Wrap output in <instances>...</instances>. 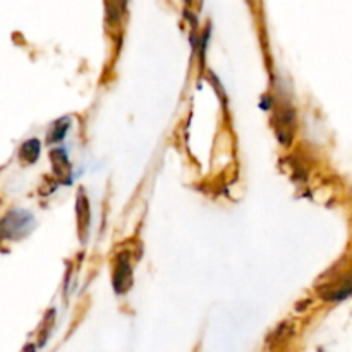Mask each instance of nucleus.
<instances>
[{
    "label": "nucleus",
    "mask_w": 352,
    "mask_h": 352,
    "mask_svg": "<svg viewBox=\"0 0 352 352\" xmlns=\"http://www.w3.org/2000/svg\"><path fill=\"white\" fill-rule=\"evenodd\" d=\"M34 229V217L24 210H10L2 220V234L6 239L17 241Z\"/></svg>",
    "instance_id": "1"
},
{
    "label": "nucleus",
    "mask_w": 352,
    "mask_h": 352,
    "mask_svg": "<svg viewBox=\"0 0 352 352\" xmlns=\"http://www.w3.org/2000/svg\"><path fill=\"white\" fill-rule=\"evenodd\" d=\"M275 131H277V138L282 144H289L292 141V134H294L296 126V116L294 110L291 107L284 105L277 110V116L274 119Z\"/></svg>",
    "instance_id": "3"
},
{
    "label": "nucleus",
    "mask_w": 352,
    "mask_h": 352,
    "mask_svg": "<svg viewBox=\"0 0 352 352\" xmlns=\"http://www.w3.org/2000/svg\"><path fill=\"white\" fill-rule=\"evenodd\" d=\"M113 291L117 294H126L133 287V268H131L129 253H120L116 260V268H113L112 277Z\"/></svg>",
    "instance_id": "2"
},
{
    "label": "nucleus",
    "mask_w": 352,
    "mask_h": 352,
    "mask_svg": "<svg viewBox=\"0 0 352 352\" xmlns=\"http://www.w3.org/2000/svg\"><path fill=\"white\" fill-rule=\"evenodd\" d=\"M89 223H91V212H89V203L85 192L78 195V227H79V237L85 243L88 239Z\"/></svg>",
    "instance_id": "6"
},
{
    "label": "nucleus",
    "mask_w": 352,
    "mask_h": 352,
    "mask_svg": "<svg viewBox=\"0 0 352 352\" xmlns=\"http://www.w3.org/2000/svg\"><path fill=\"white\" fill-rule=\"evenodd\" d=\"M52 164H54V172L57 179H60L62 184H69L71 182V164H69L67 153L64 148H55L50 153Z\"/></svg>",
    "instance_id": "5"
},
{
    "label": "nucleus",
    "mask_w": 352,
    "mask_h": 352,
    "mask_svg": "<svg viewBox=\"0 0 352 352\" xmlns=\"http://www.w3.org/2000/svg\"><path fill=\"white\" fill-rule=\"evenodd\" d=\"M292 332H294V330H292V325H289V323H282L278 329H275V332L272 333L270 339H268V351H270L272 347L275 349V347H280L282 344L287 342L289 337L292 336Z\"/></svg>",
    "instance_id": "8"
},
{
    "label": "nucleus",
    "mask_w": 352,
    "mask_h": 352,
    "mask_svg": "<svg viewBox=\"0 0 352 352\" xmlns=\"http://www.w3.org/2000/svg\"><path fill=\"white\" fill-rule=\"evenodd\" d=\"M24 352H34V347H33V346L26 347V351H24Z\"/></svg>",
    "instance_id": "11"
},
{
    "label": "nucleus",
    "mask_w": 352,
    "mask_h": 352,
    "mask_svg": "<svg viewBox=\"0 0 352 352\" xmlns=\"http://www.w3.org/2000/svg\"><path fill=\"white\" fill-rule=\"evenodd\" d=\"M107 19L112 24L119 23L120 9L119 6H117V0H107Z\"/></svg>",
    "instance_id": "10"
},
{
    "label": "nucleus",
    "mask_w": 352,
    "mask_h": 352,
    "mask_svg": "<svg viewBox=\"0 0 352 352\" xmlns=\"http://www.w3.org/2000/svg\"><path fill=\"white\" fill-rule=\"evenodd\" d=\"M323 301L327 302H340L346 301L349 296H352V270L347 272L346 277L339 278L332 285H325L320 289Z\"/></svg>",
    "instance_id": "4"
},
{
    "label": "nucleus",
    "mask_w": 352,
    "mask_h": 352,
    "mask_svg": "<svg viewBox=\"0 0 352 352\" xmlns=\"http://www.w3.org/2000/svg\"><path fill=\"white\" fill-rule=\"evenodd\" d=\"M69 127H71V120L69 119H60L52 126V131L48 133V143H58V141L64 140V136L67 134Z\"/></svg>",
    "instance_id": "9"
},
{
    "label": "nucleus",
    "mask_w": 352,
    "mask_h": 352,
    "mask_svg": "<svg viewBox=\"0 0 352 352\" xmlns=\"http://www.w3.org/2000/svg\"><path fill=\"white\" fill-rule=\"evenodd\" d=\"M40 150H41L40 141L34 140V138L33 140H28L19 150V160L28 165L34 164V162L38 160V157H40Z\"/></svg>",
    "instance_id": "7"
}]
</instances>
